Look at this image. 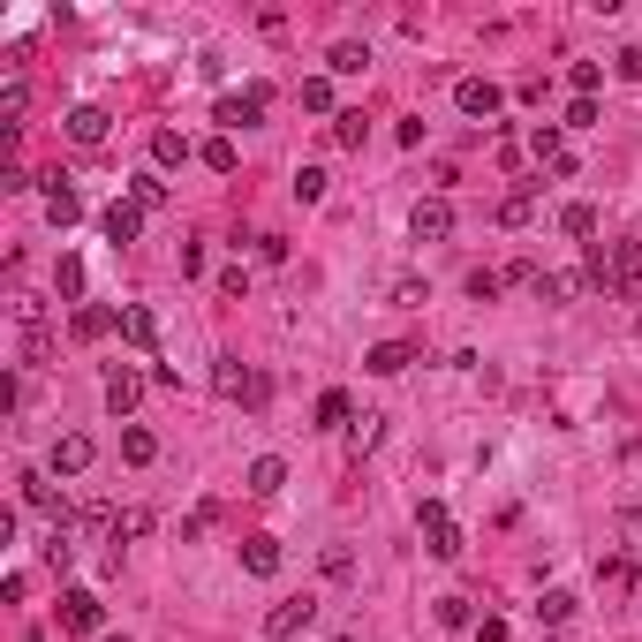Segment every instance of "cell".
<instances>
[{"label": "cell", "mask_w": 642, "mask_h": 642, "mask_svg": "<svg viewBox=\"0 0 642 642\" xmlns=\"http://www.w3.org/2000/svg\"><path fill=\"white\" fill-rule=\"evenodd\" d=\"M46 355H53V333H46V303L16 295V363H23V371H38Z\"/></svg>", "instance_id": "1"}, {"label": "cell", "mask_w": 642, "mask_h": 642, "mask_svg": "<svg viewBox=\"0 0 642 642\" xmlns=\"http://www.w3.org/2000/svg\"><path fill=\"white\" fill-rule=\"evenodd\" d=\"M416 529H423V552H431V559H461V522L446 514V499H423Z\"/></svg>", "instance_id": "2"}, {"label": "cell", "mask_w": 642, "mask_h": 642, "mask_svg": "<svg viewBox=\"0 0 642 642\" xmlns=\"http://www.w3.org/2000/svg\"><path fill=\"white\" fill-rule=\"evenodd\" d=\"M212 393H220V401H242V408H265V378L242 371V355H220V363H212Z\"/></svg>", "instance_id": "3"}, {"label": "cell", "mask_w": 642, "mask_h": 642, "mask_svg": "<svg viewBox=\"0 0 642 642\" xmlns=\"http://www.w3.org/2000/svg\"><path fill=\"white\" fill-rule=\"evenodd\" d=\"M265 106H272V91L250 84V91H227V99L212 106V121H220V136H235V129H250V121H265Z\"/></svg>", "instance_id": "4"}, {"label": "cell", "mask_w": 642, "mask_h": 642, "mask_svg": "<svg viewBox=\"0 0 642 642\" xmlns=\"http://www.w3.org/2000/svg\"><path fill=\"white\" fill-rule=\"evenodd\" d=\"M310 620H318V597H310V590H303V597H280V605L265 612V635H272V642H295Z\"/></svg>", "instance_id": "5"}, {"label": "cell", "mask_w": 642, "mask_h": 642, "mask_svg": "<svg viewBox=\"0 0 642 642\" xmlns=\"http://www.w3.org/2000/svg\"><path fill=\"white\" fill-rule=\"evenodd\" d=\"M454 106H461L469 121H491L499 106H507V91L491 84V76H461V84H454Z\"/></svg>", "instance_id": "6"}, {"label": "cell", "mask_w": 642, "mask_h": 642, "mask_svg": "<svg viewBox=\"0 0 642 642\" xmlns=\"http://www.w3.org/2000/svg\"><path fill=\"white\" fill-rule=\"evenodd\" d=\"M529 159H537V167H552L559 182L575 174V159H567V136H559V121H537V129H529Z\"/></svg>", "instance_id": "7"}, {"label": "cell", "mask_w": 642, "mask_h": 642, "mask_svg": "<svg viewBox=\"0 0 642 642\" xmlns=\"http://www.w3.org/2000/svg\"><path fill=\"white\" fill-rule=\"evenodd\" d=\"M136 401H144V371L114 363V371H106V416H121V423H129V416H136Z\"/></svg>", "instance_id": "8"}, {"label": "cell", "mask_w": 642, "mask_h": 642, "mask_svg": "<svg viewBox=\"0 0 642 642\" xmlns=\"http://www.w3.org/2000/svg\"><path fill=\"white\" fill-rule=\"evenodd\" d=\"M99 620H106L99 590H61V627L68 635H99Z\"/></svg>", "instance_id": "9"}, {"label": "cell", "mask_w": 642, "mask_h": 642, "mask_svg": "<svg viewBox=\"0 0 642 642\" xmlns=\"http://www.w3.org/2000/svg\"><path fill=\"white\" fill-rule=\"evenodd\" d=\"M408 235H416V242H446V235H454V204H446V197H423L416 212H408Z\"/></svg>", "instance_id": "10"}, {"label": "cell", "mask_w": 642, "mask_h": 642, "mask_svg": "<svg viewBox=\"0 0 642 642\" xmlns=\"http://www.w3.org/2000/svg\"><path fill=\"white\" fill-rule=\"evenodd\" d=\"M16 484H23V507H38L53 529H68V522H76V507H68V499L46 484V476H16Z\"/></svg>", "instance_id": "11"}, {"label": "cell", "mask_w": 642, "mask_h": 642, "mask_svg": "<svg viewBox=\"0 0 642 642\" xmlns=\"http://www.w3.org/2000/svg\"><path fill=\"white\" fill-rule=\"evenodd\" d=\"M46 220L61 227V235H68L76 220H84V197H76V189H68L61 174H46Z\"/></svg>", "instance_id": "12"}, {"label": "cell", "mask_w": 642, "mask_h": 642, "mask_svg": "<svg viewBox=\"0 0 642 642\" xmlns=\"http://www.w3.org/2000/svg\"><path fill=\"white\" fill-rule=\"evenodd\" d=\"M91 454H99V446H91L84 431H61V439H53V476H84Z\"/></svg>", "instance_id": "13"}, {"label": "cell", "mask_w": 642, "mask_h": 642, "mask_svg": "<svg viewBox=\"0 0 642 642\" xmlns=\"http://www.w3.org/2000/svg\"><path fill=\"white\" fill-rule=\"evenodd\" d=\"M106 129H114V121H106V106H76V114H68V144H84V152H99Z\"/></svg>", "instance_id": "14"}, {"label": "cell", "mask_w": 642, "mask_h": 642, "mask_svg": "<svg viewBox=\"0 0 642 642\" xmlns=\"http://www.w3.org/2000/svg\"><path fill=\"white\" fill-rule=\"evenodd\" d=\"M408 363H416V348H408V340H378V348L363 355V371H378V378H401Z\"/></svg>", "instance_id": "15"}, {"label": "cell", "mask_w": 642, "mask_h": 642, "mask_svg": "<svg viewBox=\"0 0 642 642\" xmlns=\"http://www.w3.org/2000/svg\"><path fill=\"white\" fill-rule=\"evenodd\" d=\"M121 340L152 355V348H159V318H152V310H144V303H129V310H121Z\"/></svg>", "instance_id": "16"}, {"label": "cell", "mask_w": 642, "mask_h": 642, "mask_svg": "<svg viewBox=\"0 0 642 642\" xmlns=\"http://www.w3.org/2000/svg\"><path fill=\"white\" fill-rule=\"evenodd\" d=\"M280 484H288V461H280V454H257L250 476H242V491H257V499H272Z\"/></svg>", "instance_id": "17"}, {"label": "cell", "mask_w": 642, "mask_h": 642, "mask_svg": "<svg viewBox=\"0 0 642 642\" xmlns=\"http://www.w3.org/2000/svg\"><path fill=\"white\" fill-rule=\"evenodd\" d=\"M582 288H590L582 272H537V303H575Z\"/></svg>", "instance_id": "18"}, {"label": "cell", "mask_w": 642, "mask_h": 642, "mask_svg": "<svg viewBox=\"0 0 642 642\" xmlns=\"http://www.w3.org/2000/svg\"><path fill=\"white\" fill-rule=\"evenodd\" d=\"M121 461L129 469H144V461H159V439L144 431V423H121Z\"/></svg>", "instance_id": "19"}, {"label": "cell", "mask_w": 642, "mask_h": 642, "mask_svg": "<svg viewBox=\"0 0 642 642\" xmlns=\"http://www.w3.org/2000/svg\"><path fill=\"white\" fill-rule=\"evenodd\" d=\"M559 235H575L582 250H590L597 242V204H567V212H559Z\"/></svg>", "instance_id": "20"}, {"label": "cell", "mask_w": 642, "mask_h": 642, "mask_svg": "<svg viewBox=\"0 0 642 642\" xmlns=\"http://www.w3.org/2000/svg\"><path fill=\"white\" fill-rule=\"evenodd\" d=\"M144 235V212L136 204H106V242H136Z\"/></svg>", "instance_id": "21"}, {"label": "cell", "mask_w": 642, "mask_h": 642, "mask_svg": "<svg viewBox=\"0 0 642 642\" xmlns=\"http://www.w3.org/2000/svg\"><path fill=\"white\" fill-rule=\"evenodd\" d=\"M242 567H250V575H280V544L272 537H242Z\"/></svg>", "instance_id": "22"}, {"label": "cell", "mask_w": 642, "mask_h": 642, "mask_svg": "<svg viewBox=\"0 0 642 642\" xmlns=\"http://www.w3.org/2000/svg\"><path fill=\"white\" fill-rule=\"evenodd\" d=\"M386 303H393V310H423V303H431V288H423L416 272H393V288H386Z\"/></svg>", "instance_id": "23"}, {"label": "cell", "mask_w": 642, "mask_h": 642, "mask_svg": "<svg viewBox=\"0 0 642 642\" xmlns=\"http://www.w3.org/2000/svg\"><path fill=\"white\" fill-rule=\"evenodd\" d=\"M348 423H355L348 393H318V431H348Z\"/></svg>", "instance_id": "24"}, {"label": "cell", "mask_w": 642, "mask_h": 642, "mask_svg": "<svg viewBox=\"0 0 642 642\" xmlns=\"http://www.w3.org/2000/svg\"><path fill=\"white\" fill-rule=\"evenodd\" d=\"M378 439H386V416H378V408H363V416L348 423V446H355V454H371Z\"/></svg>", "instance_id": "25"}, {"label": "cell", "mask_w": 642, "mask_h": 642, "mask_svg": "<svg viewBox=\"0 0 642 642\" xmlns=\"http://www.w3.org/2000/svg\"><path fill=\"white\" fill-rule=\"evenodd\" d=\"M197 159H204V167H212V174H235V136H204V144H197Z\"/></svg>", "instance_id": "26"}, {"label": "cell", "mask_w": 642, "mask_h": 642, "mask_svg": "<svg viewBox=\"0 0 642 642\" xmlns=\"http://www.w3.org/2000/svg\"><path fill=\"white\" fill-rule=\"evenodd\" d=\"M212 522H220V499H197V507L182 514V544H197V537H212Z\"/></svg>", "instance_id": "27"}, {"label": "cell", "mask_w": 642, "mask_h": 642, "mask_svg": "<svg viewBox=\"0 0 642 642\" xmlns=\"http://www.w3.org/2000/svg\"><path fill=\"white\" fill-rule=\"evenodd\" d=\"M363 136H371L363 114H333V144H340V152H363Z\"/></svg>", "instance_id": "28"}, {"label": "cell", "mask_w": 642, "mask_h": 642, "mask_svg": "<svg viewBox=\"0 0 642 642\" xmlns=\"http://www.w3.org/2000/svg\"><path fill=\"white\" fill-rule=\"evenodd\" d=\"M129 204H136V212H159V204H167V182H159V174H136V182H129Z\"/></svg>", "instance_id": "29"}, {"label": "cell", "mask_w": 642, "mask_h": 642, "mask_svg": "<svg viewBox=\"0 0 642 642\" xmlns=\"http://www.w3.org/2000/svg\"><path fill=\"white\" fill-rule=\"evenodd\" d=\"M537 620L544 627H567V620H575V597H567V590H544L537 597Z\"/></svg>", "instance_id": "30"}, {"label": "cell", "mask_w": 642, "mask_h": 642, "mask_svg": "<svg viewBox=\"0 0 642 642\" xmlns=\"http://www.w3.org/2000/svg\"><path fill=\"white\" fill-rule=\"evenodd\" d=\"M114 310H99V303H84V310H76V340H99V333H114Z\"/></svg>", "instance_id": "31"}, {"label": "cell", "mask_w": 642, "mask_h": 642, "mask_svg": "<svg viewBox=\"0 0 642 642\" xmlns=\"http://www.w3.org/2000/svg\"><path fill=\"white\" fill-rule=\"evenodd\" d=\"M537 220V197H529V189H514L507 204H499V227H529Z\"/></svg>", "instance_id": "32"}, {"label": "cell", "mask_w": 642, "mask_h": 642, "mask_svg": "<svg viewBox=\"0 0 642 642\" xmlns=\"http://www.w3.org/2000/svg\"><path fill=\"white\" fill-rule=\"evenodd\" d=\"M325 68H333V76H363L371 53H363V46H333V53H325Z\"/></svg>", "instance_id": "33"}, {"label": "cell", "mask_w": 642, "mask_h": 642, "mask_svg": "<svg viewBox=\"0 0 642 642\" xmlns=\"http://www.w3.org/2000/svg\"><path fill=\"white\" fill-rule=\"evenodd\" d=\"M152 159H159V167H182V159H189L182 129H159V136H152Z\"/></svg>", "instance_id": "34"}, {"label": "cell", "mask_w": 642, "mask_h": 642, "mask_svg": "<svg viewBox=\"0 0 642 642\" xmlns=\"http://www.w3.org/2000/svg\"><path fill=\"white\" fill-rule=\"evenodd\" d=\"M288 189H295V204H318V197H325V167H295Z\"/></svg>", "instance_id": "35"}, {"label": "cell", "mask_w": 642, "mask_h": 642, "mask_svg": "<svg viewBox=\"0 0 642 642\" xmlns=\"http://www.w3.org/2000/svg\"><path fill=\"white\" fill-rule=\"evenodd\" d=\"M597 582H612V590H627V582H635V559H627V552L597 559Z\"/></svg>", "instance_id": "36"}, {"label": "cell", "mask_w": 642, "mask_h": 642, "mask_svg": "<svg viewBox=\"0 0 642 642\" xmlns=\"http://www.w3.org/2000/svg\"><path fill=\"white\" fill-rule=\"evenodd\" d=\"M567 84H575V99H597V84H605V68H597V61H575V68H567Z\"/></svg>", "instance_id": "37"}, {"label": "cell", "mask_w": 642, "mask_h": 642, "mask_svg": "<svg viewBox=\"0 0 642 642\" xmlns=\"http://www.w3.org/2000/svg\"><path fill=\"white\" fill-rule=\"evenodd\" d=\"M53 288L76 303V295H84V265H76V257H61V265H53Z\"/></svg>", "instance_id": "38"}, {"label": "cell", "mask_w": 642, "mask_h": 642, "mask_svg": "<svg viewBox=\"0 0 642 642\" xmlns=\"http://www.w3.org/2000/svg\"><path fill=\"white\" fill-rule=\"evenodd\" d=\"M499 288H507V272H469V303H499Z\"/></svg>", "instance_id": "39"}, {"label": "cell", "mask_w": 642, "mask_h": 642, "mask_svg": "<svg viewBox=\"0 0 642 642\" xmlns=\"http://www.w3.org/2000/svg\"><path fill=\"white\" fill-rule=\"evenodd\" d=\"M439 627H476V605L469 597H439Z\"/></svg>", "instance_id": "40"}, {"label": "cell", "mask_w": 642, "mask_h": 642, "mask_svg": "<svg viewBox=\"0 0 642 642\" xmlns=\"http://www.w3.org/2000/svg\"><path fill=\"white\" fill-rule=\"evenodd\" d=\"M355 575V552L348 544H325V582H348Z\"/></svg>", "instance_id": "41"}, {"label": "cell", "mask_w": 642, "mask_h": 642, "mask_svg": "<svg viewBox=\"0 0 642 642\" xmlns=\"http://www.w3.org/2000/svg\"><path fill=\"white\" fill-rule=\"evenodd\" d=\"M144 529H152V507H129V514H114V544H121V537H144Z\"/></svg>", "instance_id": "42"}, {"label": "cell", "mask_w": 642, "mask_h": 642, "mask_svg": "<svg viewBox=\"0 0 642 642\" xmlns=\"http://www.w3.org/2000/svg\"><path fill=\"white\" fill-rule=\"evenodd\" d=\"M46 567H61V575L76 567V544H68V529H53V537H46Z\"/></svg>", "instance_id": "43"}, {"label": "cell", "mask_w": 642, "mask_h": 642, "mask_svg": "<svg viewBox=\"0 0 642 642\" xmlns=\"http://www.w3.org/2000/svg\"><path fill=\"white\" fill-rule=\"evenodd\" d=\"M303 106H310V114H333V84H325V76H310V84H303Z\"/></svg>", "instance_id": "44"}, {"label": "cell", "mask_w": 642, "mask_h": 642, "mask_svg": "<svg viewBox=\"0 0 642 642\" xmlns=\"http://www.w3.org/2000/svg\"><path fill=\"white\" fill-rule=\"evenodd\" d=\"M220 295H227V303H242V295H250V272L227 265V272H220Z\"/></svg>", "instance_id": "45"}, {"label": "cell", "mask_w": 642, "mask_h": 642, "mask_svg": "<svg viewBox=\"0 0 642 642\" xmlns=\"http://www.w3.org/2000/svg\"><path fill=\"white\" fill-rule=\"evenodd\" d=\"M612 68H620L627 84H642V46H620V53H612Z\"/></svg>", "instance_id": "46"}, {"label": "cell", "mask_w": 642, "mask_h": 642, "mask_svg": "<svg viewBox=\"0 0 642 642\" xmlns=\"http://www.w3.org/2000/svg\"><path fill=\"white\" fill-rule=\"evenodd\" d=\"M620 537H627V552H642V514H635V507L620 514Z\"/></svg>", "instance_id": "47"}, {"label": "cell", "mask_w": 642, "mask_h": 642, "mask_svg": "<svg viewBox=\"0 0 642 642\" xmlns=\"http://www.w3.org/2000/svg\"><path fill=\"white\" fill-rule=\"evenodd\" d=\"M476 642H507V620H484V627H476Z\"/></svg>", "instance_id": "48"}, {"label": "cell", "mask_w": 642, "mask_h": 642, "mask_svg": "<svg viewBox=\"0 0 642 642\" xmlns=\"http://www.w3.org/2000/svg\"><path fill=\"white\" fill-rule=\"evenodd\" d=\"M333 642H363V627H340V635H333Z\"/></svg>", "instance_id": "49"}, {"label": "cell", "mask_w": 642, "mask_h": 642, "mask_svg": "<svg viewBox=\"0 0 642 642\" xmlns=\"http://www.w3.org/2000/svg\"><path fill=\"white\" fill-rule=\"evenodd\" d=\"M23 642H46V635H23Z\"/></svg>", "instance_id": "50"}, {"label": "cell", "mask_w": 642, "mask_h": 642, "mask_svg": "<svg viewBox=\"0 0 642 642\" xmlns=\"http://www.w3.org/2000/svg\"><path fill=\"white\" fill-rule=\"evenodd\" d=\"M99 642H121V635H99Z\"/></svg>", "instance_id": "51"}]
</instances>
